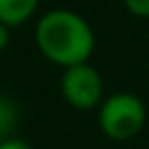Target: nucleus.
Here are the masks:
<instances>
[{
	"label": "nucleus",
	"instance_id": "f257e3e1",
	"mask_svg": "<svg viewBox=\"0 0 149 149\" xmlns=\"http://www.w3.org/2000/svg\"><path fill=\"white\" fill-rule=\"evenodd\" d=\"M33 35L37 51L63 70L88 63L95 51V33L91 23L74 9L54 7L40 14Z\"/></svg>",
	"mask_w": 149,
	"mask_h": 149
},
{
	"label": "nucleus",
	"instance_id": "39448f33",
	"mask_svg": "<svg viewBox=\"0 0 149 149\" xmlns=\"http://www.w3.org/2000/svg\"><path fill=\"white\" fill-rule=\"evenodd\" d=\"M21 126V107L14 98L0 93V142L16 135Z\"/></svg>",
	"mask_w": 149,
	"mask_h": 149
},
{
	"label": "nucleus",
	"instance_id": "0eeeda50",
	"mask_svg": "<svg viewBox=\"0 0 149 149\" xmlns=\"http://www.w3.org/2000/svg\"><path fill=\"white\" fill-rule=\"evenodd\" d=\"M0 149H33V144L28 140H23L21 135H12L0 142Z\"/></svg>",
	"mask_w": 149,
	"mask_h": 149
},
{
	"label": "nucleus",
	"instance_id": "423d86ee",
	"mask_svg": "<svg viewBox=\"0 0 149 149\" xmlns=\"http://www.w3.org/2000/svg\"><path fill=\"white\" fill-rule=\"evenodd\" d=\"M126 12L135 19H149V0H121Z\"/></svg>",
	"mask_w": 149,
	"mask_h": 149
},
{
	"label": "nucleus",
	"instance_id": "20e7f679",
	"mask_svg": "<svg viewBox=\"0 0 149 149\" xmlns=\"http://www.w3.org/2000/svg\"><path fill=\"white\" fill-rule=\"evenodd\" d=\"M40 9V0H0V21L9 28L28 23Z\"/></svg>",
	"mask_w": 149,
	"mask_h": 149
},
{
	"label": "nucleus",
	"instance_id": "6e6552de",
	"mask_svg": "<svg viewBox=\"0 0 149 149\" xmlns=\"http://www.w3.org/2000/svg\"><path fill=\"white\" fill-rule=\"evenodd\" d=\"M9 33H12V28L9 26H5L2 21H0V56L5 54V49L9 47Z\"/></svg>",
	"mask_w": 149,
	"mask_h": 149
},
{
	"label": "nucleus",
	"instance_id": "f03ea898",
	"mask_svg": "<svg viewBox=\"0 0 149 149\" xmlns=\"http://www.w3.org/2000/svg\"><path fill=\"white\" fill-rule=\"evenodd\" d=\"M98 112V128L114 142H128L137 137L147 123V107L140 95L130 91H116L105 95Z\"/></svg>",
	"mask_w": 149,
	"mask_h": 149
},
{
	"label": "nucleus",
	"instance_id": "7ed1b4c3",
	"mask_svg": "<svg viewBox=\"0 0 149 149\" xmlns=\"http://www.w3.org/2000/svg\"><path fill=\"white\" fill-rule=\"evenodd\" d=\"M61 95L63 100L79 112H88V109H98L100 102L105 100V81L102 74L98 72L95 65L88 63H79L72 68H65L58 81Z\"/></svg>",
	"mask_w": 149,
	"mask_h": 149
}]
</instances>
